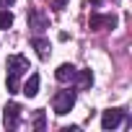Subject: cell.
Here are the masks:
<instances>
[{"label": "cell", "instance_id": "5bb4252c", "mask_svg": "<svg viewBox=\"0 0 132 132\" xmlns=\"http://www.w3.org/2000/svg\"><path fill=\"white\" fill-rule=\"evenodd\" d=\"M16 3V0H0V5H3V8H8V5H13Z\"/></svg>", "mask_w": 132, "mask_h": 132}, {"label": "cell", "instance_id": "6da1fadb", "mask_svg": "<svg viewBox=\"0 0 132 132\" xmlns=\"http://www.w3.org/2000/svg\"><path fill=\"white\" fill-rule=\"evenodd\" d=\"M5 70H8V78H5V86H8V93H18V80L29 68V60L23 54H11L8 62H5Z\"/></svg>", "mask_w": 132, "mask_h": 132}, {"label": "cell", "instance_id": "277c9868", "mask_svg": "<svg viewBox=\"0 0 132 132\" xmlns=\"http://www.w3.org/2000/svg\"><path fill=\"white\" fill-rule=\"evenodd\" d=\"M88 26H91V31L114 29V26H117V16H111V13H93L91 21H88Z\"/></svg>", "mask_w": 132, "mask_h": 132}, {"label": "cell", "instance_id": "4fadbf2b", "mask_svg": "<svg viewBox=\"0 0 132 132\" xmlns=\"http://www.w3.org/2000/svg\"><path fill=\"white\" fill-rule=\"evenodd\" d=\"M65 5H68V0H54V11H62Z\"/></svg>", "mask_w": 132, "mask_h": 132}, {"label": "cell", "instance_id": "30bf717a", "mask_svg": "<svg viewBox=\"0 0 132 132\" xmlns=\"http://www.w3.org/2000/svg\"><path fill=\"white\" fill-rule=\"evenodd\" d=\"M75 80H78V91H88L93 86V73L91 70H78Z\"/></svg>", "mask_w": 132, "mask_h": 132}, {"label": "cell", "instance_id": "8992f818", "mask_svg": "<svg viewBox=\"0 0 132 132\" xmlns=\"http://www.w3.org/2000/svg\"><path fill=\"white\" fill-rule=\"evenodd\" d=\"M122 119H124V111L122 109H106L101 114V127L104 129H114V127L122 124Z\"/></svg>", "mask_w": 132, "mask_h": 132}, {"label": "cell", "instance_id": "9c48e42d", "mask_svg": "<svg viewBox=\"0 0 132 132\" xmlns=\"http://www.w3.org/2000/svg\"><path fill=\"white\" fill-rule=\"evenodd\" d=\"M21 93H23V96H29V98H34V96L39 93V75H36V73H31V75H29V80L23 83Z\"/></svg>", "mask_w": 132, "mask_h": 132}, {"label": "cell", "instance_id": "52a82bcc", "mask_svg": "<svg viewBox=\"0 0 132 132\" xmlns=\"http://www.w3.org/2000/svg\"><path fill=\"white\" fill-rule=\"evenodd\" d=\"M75 75H78V70H75V65H70V62H62L60 68L54 70V78H57L60 83H73Z\"/></svg>", "mask_w": 132, "mask_h": 132}, {"label": "cell", "instance_id": "7c38bea8", "mask_svg": "<svg viewBox=\"0 0 132 132\" xmlns=\"http://www.w3.org/2000/svg\"><path fill=\"white\" fill-rule=\"evenodd\" d=\"M34 127H36V129H44V111H36V117H34Z\"/></svg>", "mask_w": 132, "mask_h": 132}, {"label": "cell", "instance_id": "3957f363", "mask_svg": "<svg viewBox=\"0 0 132 132\" xmlns=\"http://www.w3.org/2000/svg\"><path fill=\"white\" fill-rule=\"evenodd\" d=\"M29 29L34 31V34H42L44 29H49V16L44 13V11H39V8H29Z\"/></svg>", "mask_w": 132, "mask_h": 132}, {"label": "cell", "instance_id": "8fae6325", "mask_svg": "<svg viewBox=\"0 0 132 132\" xmlns=\"http://www.w3.org/2000/svg\"><path fill=\"white\" fill-rule=\"evenodd\" d=\"M13 26V13L11 11H0V31H5Z\"/></svg>", "mask_w": 132, "mask_h": 132}, {"label": "cell", "instance_id": "7a4b0ae2", "mask_svg": "<svg viewBox=\"0 0 132 132\" xmlns=\"http://www.w3.org/2000/svg\"><path fill=\"white\" fill-rule=\"evenodd\" d=\"M75 91H70V88H65V91H57L54 93V98H52V109H54V114L57 117H65V114H70V109L75 106Z\"/></svg>", "mask_w": 132, "mask_h": 132}, {"label": "cell", "instance_id": "5b68a950", "mask_svg": "<svg viewBox=\"0 0 132 132\" xmlns=\"http://www.w3.org/2000/svg\"><path fill=\"white\" fill-rule=\"evenodd\" d=\"M18 119H21V106L16 101L5 104V109H3V124H5V129H16Z\"/></svg>", "mask_w": 132, "mask_h": 132}, {"label": "cell", "instance_id": "ba28073f", "mask_svg": "<svg viewBox=\"0 0 132 132\" xmlns=\"http://www.w3.org/2000/svg\"><path fill=\"white\" fill-rule=\"evenodd\" d=\"M31 47L36 49L39 60H49V54H52V44H49V39H44V36H34V39H31Z\"/></svg>", "mask_w": 132, "mask_h": 132}]
</instances>
